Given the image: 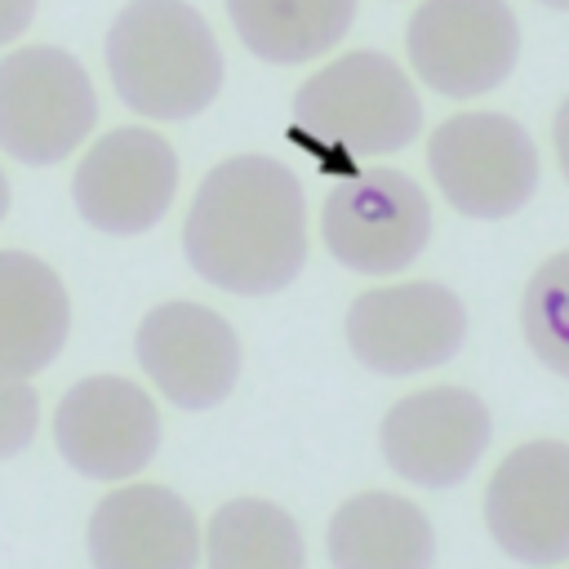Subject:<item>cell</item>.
<instances>
[{"label": "cell", "mask_w": 569, "mask_h": 569, "mask_svg": "<svg viewBox=\"0 0 569 569\" xmlns=\"http://www.w3.org/2000/svg\"><path fill=\"white\" fill-rule=\"evenodd\" d=\"M182 253L213 289L240 298L280 293L307 262V200L298 173L258 151L218 160L187 204Z\"/></svg>", "instance_id": "1"}, {"label": "cell", "mask_w": 569, "mask_h": 569, "mask_svg": "<svg viewBox=\"0 0 569 569\" xmlns=\"http://www.w3.org/2000/svg\"><path fill=\"white\" fill-rule=\"evenodd\" d=\"M107 76L142 120H191L222 93V49L187 0H129L107 27Z\"/></svg>", "instance_id": "2"}, {"label": "cell", "mask_w": 569, "mask_h": 569, "mask_svg": "<svg viewBox=\"0 0 569 569\" xmlns=\"http://www.w3.org/2000/svg\"><path fill=\"white\" fill-rule=\"evenodd\" d=\"M293 133L316 151L391 156L422 133V98L396 58L378 49H351L298 84Z\"/></svg>", "instance_id": "3"}, {"label": "cell", "mask_w": 569, "mask_h": 569, "mask_svg": "<svg viewBox=\"0 0 569 569\" xmlns=\"http://www.w3.org/2000/svg\"><path fill=\"white\" fill-rule=\"evenodd\" d=\"M98 124V93L76 53L22 44L0 58V151L18 164L76 156Z\"/></svg>", "instance_id": "4"}, {"label": "cell", "mask_w": 569, "mask_h": 569, "mask_svg": "<svg viewBox=\"0 0 569 569\" xmlns=\"http://www.w3.org/2000/svg\"><path fill=\"white\" fill-rule=\"evenodd\" d=\"M427 169L436 191L476 222L520 213L538 191V147L529 129L502 111H458L427 138Z\"/></svg>", "instance_id": "5"}, {"label": "cell", "mask_w": 569, "mask_h": 569, "mask_svg": "<svg viewBox=\"0 0 569 569\" xmlns=\"http://www.w3.org/2000/svg\"><path fill=\"white\" fill-rule=\"evenodd\" d=\"M320 240L356 276H396L431 240V200L405 169H356L325 196Z\"/></svg>", "instance_id": "6"}, {"label": "cell", "mask_w": 569, "mask_h": 569, "mask_svg": "<svg viewBox=\"0 0 569 569\" xmlns=\"http://www.w3.org/2000/svg\"><path fill=\"white\" fill-rule=\"evenodd\" d=\"M351 356L382 378L427 373L467 342V307L440 280H396L365 289L342 320Z\"/></svg>", "instance_id": "7"}, {"label": "cell", "mask_w": 569, "mask_h": 569, "mask_svg": "<svg viewBox=\"0 0 569 569\" xmlns=\"http://www.w3.org/2000/svg\"><path fill=\"white\" fill-rule=\"evenodd\" d=\"M413 76L440 98L498 89L520 58V22L507 0H422L405 27Z\"/></svg>", "instance_id": "8"}, {"label": "cell", "mask_w": 569, "mask_h": 569, "mask_svg": "<svg viewBox=\"0 0 569 569\" xmlns=\"http://www.w3.org/2000/svg\"><path fill=\"white\" fill-rule=\"evenodd\" d=\"M160 409L142 382L89 373L71 382L53 409V445L62 462L102 485H124L147 471L160 449Z\"/></svg>", "instance_id": "9"}, {"label": "cell", "mask_w": 569, "mask_h": 569, "mask_svg": "<svg viewBox=\"0 0 569 569\" xmlns=\"http://www.w3.org/2000/svg\"><path fill=\"white\" fill-rule=\"evenodd\" d=\"M178 196V151L147 124H120L93 138L71 173L76 213L102 236L151 231Z\"/></svg>", "instance_id": "10"}, {"label": "cell", "mask_w": 569, "mask_h": 569, "mask_svg": "<svg viewBox=\"0 0 569 569\" xmlns=\"http://www.w3.org/2000/svg\"><path fill=\"white\" fill-rule=\"evenodd\" d=\"M489 440H493V418L485 400L453 382H436L400 396L378 422L382 462L418 489L462 485L485 458Z\"/></svg>", "instance_id": "11"}, {"label": "cell", "mask_w": 569, "mask_h": 569, "mask_svg": "<svg viewBox=\"0 0 569 569\" xmlns=\"http://www.w3.org/2000/svg\"><path fill=\"white\" fill-rule=\"evenodd\" d=\"M485 529L520 565L569 560V440H525L502 453L485 485Z\"/></svg>", "instance_id": "12"}, {"label": "cell", "mask_w": 569, "mask_h": 569, "mask_svg": "<svg viewBox=\"0 0 569 569\" xmlns=\"http://www.w3.org/2000/svg\"><path fill=\"white\" fill-rule=\"evenodd\" d=\"M133 356L147 382L187 413L213 409L231 396L240 378V338L204 302L169 298L156 302L133 333Z\"/></svg>", "instance_id": "13"}, {"label": "cell", "mask_w": 569, "mask_h": 569, "mask_svg": "<svg viewBox=\"0 0 569 569\" xmlns=\"http://www.w3.org/2000/svg\"><path fill=\"white\" fill-rule=\"evenodd\" d=\"M84 551L93 569H196L204 560V529L178 489L124 480L89 511Z\"/></svg>", "instance_id": "14"}, {"label": "cell", "mask_w": 569, "mask_h": 569, "mask_svg": "<svg viewBox=\"0 0 569 569\" xmlns=\"http://www.w3.org/2000/svg\"><path fill=\"white\" fill-rule=\"evenodd\" d=\"M67 333L71 298L62 276L27 249H0V378L31 382L58 360Z\"/></svg>", "instance_id": "15"}, {"label": "cell", "mask_w": 569, "mask_h": 569, "mask_svg": "<svg viewBox=\"0 0 569 569\" xmlns=\"http://www.w3.org/2000/svg\"><path fill=\"white\" fill-rule=\"evenodd\" d=\"M325 551L333 569H431L436 529L413 498L360 489L329 516Z\"/></svg>", "instance_id": "16"}, {"label": "cell", "mask_w": 569, "mask_h": 569, "mask_svg": "<svg viewBox=\"0 0 569 569\" xmlns=\"http://www.w3.org/2000/svg\"><path fill=\"white\" fill-rule=\"evenodd\" d=\"M360 0H227L240 44L276 67L311 62L338 49L356 22Z\"/></svg>", "instance_id": "17"}, {"label": "cell", "mask_w": 569, "mask_h": 569, "mask_svg": "<svg viewBox=\"0 0 569 569\" xmlns=\"http://www.w3.org/2000/svg\"><path fill=\"white\" fill-rule=\"evenodd\" d=\"M204 569H307L302 529L271 498H231L204 525Z\"/></svg>", "instance_id": "18"}, {"label": "cell", "mask_w": 569, "mask_h": 569, "mask_svg": "<svg viewBox=\"0 0 569 569\" xmlns=\"http://www.w3.org/2000/svg\"><path fill=\"white\" fill-rule=\"evenodd\" d=\"M520 333L529 351L569 378V249L551 253L520 293Z\"/></svg>", "instance_id": "19"}, {"label": "cell", "mask_w": 569, "mask_h": 569, "mask_svg": "<svg viewBox=\"0 0 569 569\" xmlns=\"http://www.w3.org/2000/svg\"><path fill=\"white\" fill-rule=\"evenodd\" d=\"M40 427V396L22 378H0V462L18 458Z\"/></svg>", "instance_id": "20"}, {"label": "cell", "mask_w": 569, "mask_h": 569, "mask_svg": "<svg viewBox=\"0 0 569 569\" xmlns=\"http://www.w3.org/2000/svg\"><path fill=\"white\" fill-rule=\"evenodd\" d=\"M36 18V0H0V44H13Z\"/></svg>", "instance_id": "21"}, {"label": "cell", "mask_w": 569, "mask_h": 569, "mask_svg": "<svg viewBox=\"0 0 569 569\" xmlns=\"http://www.w3.org/2000/svg\"><path fill=\"white\" fill-rule=\"evenodd\" d=\"M551 147H556V164L569 182V98L556 107V120H551Z\"/></svg>", "instance_id": "22"}, {"label": "cell", "mask_w": 569, "mask_h": 569, "mask_svg": "<svg viewBox=\"0 0 569 569\" xmlns=\"http://www.w3.org/2000/svg\"><path fill=\"white\" fill-rule=\"evenodd\" d=\"M9 213V178H4V169H0V218Z\"/></svg>", "instance_id": "23"}, {"label": "cell", "mask_w": 569, "mask_h": 569, "mask_svg": "<svg viewBox=\"0 0 569 569\" xmlns=\"http://www.w3.org/2000/svg\"><path fill=\"white\" fill-rule=\"evenodd\" d=\"M538 4H547V9H560V13H569V0H538Z\"/></svg>", "instance_id": "24"}]
</instances>
